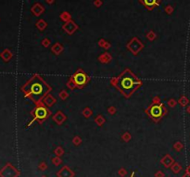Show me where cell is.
Instances as JSON below:
<instances>
[{
  "mask_svg": "<svg viewBox=\"0 0 190 177\" xmlns=\"http://www.w3.org/2000/svg\"><path fill=\"white\" fill-rule=\"evenodd\" d=\"M50 90V86L38 74H34L21 87V91L24 93L25 98L32 99L35 104L40 102L42 98H46Z\"/></svg>",
  "mask_w": 190,
  "mask_h": 177,
  "instance_id": "6da1fadb",
  "label": "cell"
},
{
  "mask_svg": "<svg viewBox=\"0 0 190 177\" xmlns=\"http://www.w3.org/2000/svg\"><path fill=\"white\" fill-rule=\"evenodd\" d=\"M112 84L126 98H130L132 94L142 85V82L130 71L125 70L120 76L112 80Z\"/></svg>",
  "mask_w": 190,
  "mask_h": 177,
  "instance_id": "7a4b0ae2",
  "label": "cell"
},
{
  "mask_svg": "<svg viewBox=\"0 0 190 177\" xmlns=\"http://www.w3.org/2000/svg\"><path fill=\"white\" fill-rule=\"evenodd\" d=\"M32 115L34 116V121H39L40 122L44 121L50 115V111L44 106V104L40 101L36 104V107L34 111H32Z\"/></svg>",
  "mask_w": 190,
  "mask_h": 177,
  "instance_id": "3957f363",
  "label": "cell"
},
{
  "mask_svg": "<svg viewBox=\"0 0 190 177\" xmlns=\"http://www.w3.org/2000/svg\"><path fill=\"white\" fill-rule=\"evenodd\" d=\"M88 81H89V78L86 75V73H85L82 70H79V71H77L73 74L71 82L73 84V88L74 87L82 88L87 84Z\"/></svg>",
  "mask_w": 190,
  "mask_h": 177,
  "instance_id": "277c9868",
  "label": "cell"
},
{
  "mask_svg": "<svg viewBox=\"0 0 190 177\" xmlns=\"http://www.w3.org/2000/svg\"><path fill=\"white\" fill-rule=\"evenodd\" d=\"M146 112L154 121H159L163 115V106L161 104H152L146 110Z\"/></svg>",
  "mask_w": 190,
  "mask_h": 177,
  "instance_id": "5b68a950",
  "label": "cell"
},
{
  "mask_svg": "<svg viewBox=\"0 0 190 177\" xmlns=\"http://www.w3.org/2000/svg\"><path fill=\"white\" fill-rule=\"evenodd\" d=\"M58 177H73L74 176V172H72V170L70 169L68 166H64L58 173H57Z\"/></svg>",
  "mask_w": 190,
  "mask_h": 177,
  "instance_id": "8992f818",
  "label": "cell"
},
{
  "mask_svg": "<svg viewBox=\"0 0 190 177\" xmlns=\"http://www.w3.org/2000/svg\"><path fill=\"white\" fill-rule=\"evenodd\" d=\"M146 8L151 9L159 4V0H140Z\"/></svg>",
  "mask_w": 190,
  "mask_h": 177,
  "instance_id": "52a82bcc",
  "label": "cell"
},
{
  "mask_svg": "<svg viewBox=\"0 0 190 177\" xmlns=\"http://www.w3.org/2000/svg\"><path fill=\"white\" fill-rule=\"evenodd\" d=\"M161 163L164 165L166 168H169L170 166H172V165L174 163V161H173V159H172L170 155H165L164 158L161 159Z\"/></svg>",
  "mask_w": 190,
  "mask_h": 177,
  "instance_id": "ba28073f",
  "label": "cell"
},
{
  "mask_svg": "<svg viewBox=\"0 0 190 177\" xmlns=\"http://www.w3.org/2000/svg\"><path fill=\"white\" fill-rule=\"evenodd\" d=\"M63 28L66 29L65 31H67L69 33H72L76 29H77V25H76L75 23L72 22V21H69V22H67L63 26Z\"/></svg>",
  "mask_w": 190,
  "mask_h": 177,
  "instance_id": "9c48e42d",
  "label": "cell"
},
{
  "mask_svg": "<svg viewBox=\"0 0 190 177\" xmlns=\"http://www.w3.org/2000/svg\"><path fill=\"white\" fill-rule=\"evenodd\" d=\"M43 10H44V8H42L39 4H36V5H34V7H33V8H32V11H33V13H34V14H35L36 16L40 15Z\"/></svg>",
  "mask_w": 190,
  "mask_h": 177,
  "instance_id": "30bf717a",
  "label": "cell"
},
{
  "mask_svg": "<svg viewBox=\"0 0 190 177\" xmlns=\"http://www.w3.org/2000/svg\"><path fill=\"white\" fill-rule=\"evenodd\" d=\"M1 57H2V59H4V60L8 61V60H9V59L11 58V53L9 52V50L7 49V50H5V51L1 54Z\"/></svg>",
  "mask_w": 190,
  "mask_h": 177,
  "instance_id": "8fae6325",
  "label": "cell"
},
{
  "mask_svg": "<svg viewBox=\"0 0 190 177\" xmlns=\"http://www.w3.org/2000/svg\"><path fill=\"white\" fill-rule=\"evenodd\" d=\"M181 169H182V167L180 166V164H178V163H173L172 166V172H174V173H178L181 171Z\"/></svg>",
  "mask_w": 190,
  "mask_h": 177,
  "instance_id": "7c38bea8",
  "label": "cell"
},
{
  "mask_svg": "<svg viewBox=\"0 0 190 177\" xmlns=\"http://www.w3.org/2000/svg\"><path fill=\"white\" fill-rule=\"evenodd\" d=\"M188 99L185 97H182V98H180L179 99V103H180V105L183 106V107H185V106H186L188 104Z\"/></svg>",
  "mask_w": 190,
  "mask_h": 177,
  "instance_id": "4fadbf2b",
  "label": "cell"
},
{
  "mask_svg": "<svg viewBox=\"0 0 190 177\" xmlns=\"http://www.w3.org/2000/svg\"><path fill=\"white\" fill-rule=\"evenodd\" d=\"M52 161H53V163H54L55 165H57V166H58L59 164H60V163H61V159H59V157L57 156V157H55V158H53V159H52Z\"/></svg>",
  "mask_w": 190,
  "mask_h": 177,
  "instance_id": "5bb4252c",
  "label": "cell"
},
{
  "mask_svg": "<svg viewBox=\"0 0 190 177\" xmlns=\"http://www.w3.org/2000/svg\"><path fill=\"white\" fill-rule=\"evenodd\" d=\"M55 154L58 157L61 156V155L63 154V149H62L61 147H57L56 150H55Z\"/></svg>",
  "mask_w": 190,
  "mask_h": 177,
  "instance_id": "9a60e30c",
  "label": "cell"
},
{
  "mask_svg": "<svg viewBox=\"0 0 190 177\" xmlns=\"http://www.w3.org/2000/svg\"><path fill=\"white\" fill-rule=\"evenodd\" d=\"M118 173H119V175H120L121 177H124L126 175V170L123 169V168H121V169L118 172Z\"/></svg>",
  "mask_w": 190,
  "mask_h": 177,
  "instance_id": "2e32d148",
  "label": "cell"
},
{
  "mask_svg": "<svg viewBox=\"0 0 190 177\" xmlns=\"http://www.w3.org/2000/svg\"><path fill=\"white\" fill-rule=\"evenodd\" d=\"M174 148L177 150V151H179V150H181V149L183 148V145L180 143V142H177L176 144L174 145Z\"/></svg>",
  "mask_w": 190,
  "mask_h": 177,
  "instance_id": "e0dca14e",
  "label": "cell"
},
{
  "mask_svg": "<svg viewBox=\"0 0 190 177\" xmlns=\"http://www.w3.org/2000/svg\"><path fill=\"white\" fill-rule=\"evenodd\" d=\"M39 168H40V170H41V171H45V170L47 168V165H46V162H41V164H40Z\"/></svg>",
  "mask_w": 190,
  "mask_h": 177,
  "instance_id": "ac0fdd59",
  "label": "cell"
},
{
  "mask_svg": "<svg viewBox=\"0 0 190 177\" xmlns=\"http://www.w3.org/2000/svg\"><path fill=\"white\" fill-rule=\"evenodd\" d=\"M123 139L124 140V141H126V142L128 141L129 139H130V135L128 134V133H126L125 134H123Z\"/></svg>",
  "mask_w": 190,
  "mask_h": 177,
  "instance_id": "d6986e66",
  "label": "cell"
},
{
  "mask_svg": "<svg viewBox=\"0 0 190 177\" xmlns=\"http://www.w3.org/2000/svg\"><path fill=\"white\" fill-rule=\"evenodd\" d=\"M73 143H74L75 145H79L80 143H81V139L79 138V137H75L74 139H73Z\"/></svg>",
  "mask_w": 190,
  "mask_h": 177,
  "instance_id": "ffe728a7",
  "label": "cell"
},
{
  "mask_svg": "<svg viewBox=\"0 0 190 177\" xmlns=\"http://www.w3.org/2000/svg\"><path fill=\"white\" fill-rule=\"evenodd\" d=\"M155 177H164V173L161 172H158L156 174H155Z\"/></svg>",
  "mask_w": 190,
  "mask_h": 177,
  "instance_id": "44dd1931",
  "label": "cell"
},
{
  "mask_svg": "<svg viewBox=\"0 0 190 177\" xmlns=\"http://www.w3.org/2000/svg\"><path fill=\"white\" fill-rule=\"evenodd\" d=\"M169 105L171 106V107H173V106L175 105V101H173V100H171V101H169Z\"/></svg>",
  "mask_w": 190,
  "mask_h": 177,
  "instance_id": "7402d4cb",
  "label": "cell"
},
{
  "mask_svg": "<svg viewBox=\"0 0 190 177\" xmlns=\"http://www.w3.org/2000/svg\"><path fill=\"white\" fill-rule=\"evenodd\" d=\"M95 5L99 6V5H100V1H99V0H96V1H95Z\"/></svg>",
  "mask_w": 190,
  "mask_h": 177,
  "instance_id": "603a6c76",
  "label": "cell"
},
{
  "mask_svg": "<svg viewBox=\"0 0 190 177\" xmlns=\"http://www.w3.org/2000/svg\"><path fill=\"white\" fill-rule=\"evenodd\" d=\"M186 171H187V172H187V174H189V175H190V166L188 167V168H187V170H186Z\"/></svg>",
  "mask_w": 190,
  "mask_h": 177,
  "instance_id": "cb8c5ba5",
  "label": "cell"
},
{
  "mask_svg": "<svg viewBox=\"0 0 190 177\" xmlns=\"http://www.w3.org/2000/svg\"><path fill=\"white\" fill-rule=\"evenodd\" d=\"M53 1H54V0H47V2L48 3H53Z\"/></svg>",
  "mask_w": 190,
  "mask_h": 177,
  "instance_id": "d4e9b609",
  "label": "cell"
},
{
  "mask_svg": "<svg viewBox=\"0 0 190 177\" xmlns=\"http://www.w3.org/2000/svg\"><path fill=\"white\" fill-rule=\"evenodd\" d=\"M187 112H188V113H190V106L188 107V108H187Z\"/></svg>",
  "mask_w": 190,
  "mask_h": 177,
  "instance_id": "484cf974",
  "label": "cell"
},
{
  "mask_svg": "<svg viewBox=\"0 0 190 177\" xmlns=\"http://www.w3.org/2000/svg\"><path fill=\"white\" fill-rule=\"evenodd\" d=\"M134 172H133V173H132V175H131V177H134Z\"/></svg>",
  "mask_w": 190,
  "mask_h": 177,
  "instance_id": "4316f807",
  "label": "cell"
},
{
  "mask_svg": "<svg viewBox=\"0 0 190 177\" xmlns=\"http://www.w3.org/2000/svg\"><path fill=\"white\" fill-rule=\"evenodd\" d=\"M184 177H190V176H184Z\"/></svg>",
  "mask_w": 190,
  "mask_h": 177,
  "instance_id": "83f0119b",
  "label": "cell"
},
{
  "mask_svg": "<svg viewBox=\"0 0 190 177\" xmlns=\"http://www.w3.org/2000/svg\"><path fill=\"white\" fill-rule=\"evenodd\" d=\"M42 177H46V176H42Z\"/></svg>",
  "mask_w": 190,
  "mask_h": 177,
  "instance_id": "f1b7e54d",
  "label": "cell"
}]
</instances>
